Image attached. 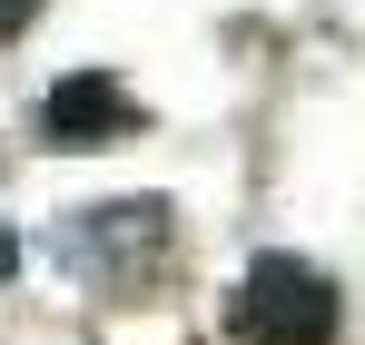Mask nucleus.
I'll use <instances>...</instances> for the list:
<instances>
[{
    "instance_id": "4",
    "label": "nucleus",
    "mask_w": 365,
    "mask_h": 345,
    "mask_svg": "<svg viewBox=\"0 0 365 345\" xmlns=\"http://www.w3.org/2000/svg\"><path fill=\"white\" fill-rule=\"evenodd\" d=\"M10 267H20V237H10V227H0V277H10Z\"/></svg>"
},
{
    "instance_id": "3",
    "label": "nucleus",
    "mask_w": 365,
    "mask_h": 345,
    "mask_svg": "<svg viewBox=\"0 0 365 345\" xmlns=\"http://www.w3.org/2000/svg\"><path fill=\"white\" fill-rule=\"evenodd\" d=\"M30 20H40V0H0V40H20Z\"/></svg>"
},
{
    "instance_id": "2",
    "label": "nucleus",
    "mask_w": 365,
    "mask_h": 345,
    "mask_svg": "<svg viewBox=\"0 0 365 345\" xmlns=\"http://www.w3.org/2000/svg\"><path fill=\"white\" fill-rule=\"evenodd\" d=\"M128 128H138V99H128L109 69H69L60 89L40 99V138H50V148H109Z\"/></svg>"
},
{
    "instance_id": "1",
    "label": "nucleus",
    "mask_w": 365,
    "mask_h": 345,
    "mask_svg": "<svg viewBox=\"0 0 365 345\" xmlns=\"http://www.w3.org/2000/svg\"><path fill=\"white\" fill-rule=\"evenodd\" d=\"M227 336L237 345H336V287L306 257H257L227 296Z\"/></svg>"
}]
</instances>
